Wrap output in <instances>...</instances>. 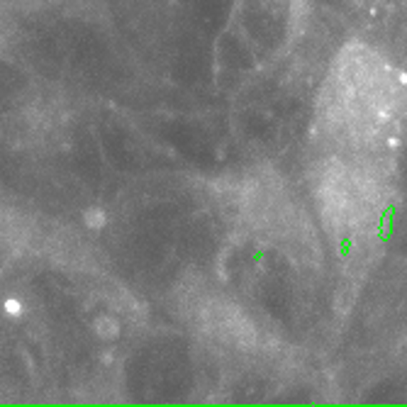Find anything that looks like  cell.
<instances>
[{
	"mask_svg": "<svg viewBox=\"0 0 407 407\" xmlns=\"http://www.w3.org/2000/svg\"><path fill=\"white\" fill-rule=\"evenodd\" d=\"M407 118V78L395 63L366 44L336 54L317 101V130L327 151L381 156Z\"/></svg>",
	"mask_w": 407,
	"mask_h": 407,
	"instance_id": "cell-1",
	"label": "cell"
},
{
	"mask_svg": "<svg viewBox=\"0 0 407 407\" xmlns=\"http://www.w3.org/2000/svg\"><path fill=\"white\" fill-rule=\"evenodd\" d=\"M393 202V188L378 156L327 151L312 173V205L329 239L369 242L381 230Z\"/></svg>",
	"mask_w": 407,
	"mask_h": 407,
	"instance_id": "cell-2",
	"label": "cell"
}]
</instances>
